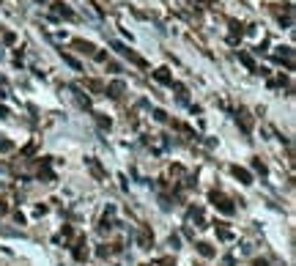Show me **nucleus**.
<instances>
[{"label":"nucleus","mask_w":296,"mask_h":266,"mask_svg":"<svg viewBox=\"0 0 296 266\" xmlns=\"http://www.w3.org/2000/svg\"><path fill=\"white\" fill-rule=\"evenodd\" d=\"M52 9H55V11H58V14H64V17H69V20H72V17H74V14H72V11H69V9H64V3H52Z\"/></svg>","instance_id":"5"},{"label":"nucleus","mask_w":296,"mask_h":266,"mask_svg":"<svg viewBox=\"0 0 296 266\" xmlns=\"http://www.w3.org/2000/svg\"><path fill=\"white\" fill-rule=\"evenodd\" d=\"M121 93H124V82H112V85H110V96H121Z\"/></svg>","instance_id":"3"},{"label":"nucleus","mask_w":296,"mask_h":266,"mask_svg":"<svg viewBox=\"0 0 296 266\" xmlns=\"http://www.w3.org/2000/svg\"><path fill=\"white\" fill-rule=\"evenodd\" d=\"M198 250L203 252V255H211V247L209 244H198Z\"/></svg>","instance_id":"6"},{"label":"nucleus","mask_w":296,"mask_h":266,"mask_svg":"<svg viewBox=\"0 0 296 266\" xmlns=\"http://www.w3.org/2000/svg\"><path fill=\"white\" fill-rule=\"evenodd\" d=\"M233 173H236L239 179H242V184H253V176H250L244 168H233Z\"/></svg>","instance_id":"1"},{"label":"nucleus","mask_w":296,"mask_h":266,"mask_svg":"<svg viewBox=\"0 0 296 266\" xmlns=\"http://www.w3.org/2000/svg\"><path fill=\"white\" fill-rule=\"evenodd\" d=\"M61 55H64V61H66V63H69V66H72V69H77V72H80V69H83V66H80V61H74L72 55H66V52H64V49H61Z\"/></svg>","instance_id":"4"},{"label":"nucleus","mask_w":296,"mask_h":266,"mask_svg":"<svg viewBox=\"0 0 296 266\" xmlns=\"http://www.w3.org/2000/svg\"><path fill=\"white\" fill-rule=\"evenodd\" d=\"M154 77L159 80V82H165V85H170V82H173V80H170V74H167V69H159V72H156Z\"/></svg>","instance_id":"2"}]
</instances>
